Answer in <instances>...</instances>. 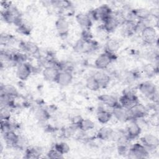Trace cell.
I'll list each match as a JSON object with an SVG mask.
<instances>
[{
    "label": "cell",
    "instance_id": "obj_1",
    "mask_svg": "<svg viewBox=\"0 0 159 159\" xmlns=\"http://www.w3.org/2000/svg\"><path fill=\"white\" fill-rule=\"evenodd\" d=\"M127 155L132 159L145 158L148 157L149 151L141 143H135L129 148Z\"/></svg>",
    "mask_w": 159,
    "mask_h": 159
},
{
    "label": "cell",
    "instance_id": "obj_2",
    "mask_svg": "<svg viewBox=\"0 0 159 159\" xmlns=\"http://www.w3.org/2000/svg\"><path fill=\"white\" fill-rule=\"evenodd\" d=\"M117 58L116 54L106 51L100 54L95 60L94 65L98 69L104 70Z\"/></svg>",
    "mask_w": 159,
    "mask_h": 159
},
{
    "label": "cell",
    "instance_id": "obj_3",
    "mask_svg": "<svg viewBox=\"0 0 159 159\" xmlns=\"http://www.w3.org/2000/svg\"><path fill=\"white\" fill-rule=\"evenodd\" d=\"M147 113L148 109L139 102L128 109L129 119L130 121L144 118L147 115Z\"/></svg>",
    "mask_w": 159,
    "mask_h": 159
},
{
    "label": "cell",
    "instance_id": "obj_4",
    "mask_svg": "<svg viewBox=\"0 0 159 159\" xmlns=\"http://www.w3.org/2000/svg\"><path fill=\"white\" fill-rule=\"evenodd\" d=\"M119 104L125 109H130L135 104L139 102L136 94L130 90L125 91L119 99Z\"/></svg>",
    "mask_w": 159,
    "mask_h": 159
},
{
    "label": "cell",
    "instance_id": "obj_5",
    "mask_svg": "<svg viewBox=\"0 0 159 159\" xmlns=\"http://www.w3.org/2000/svg\"><path fill=\"white\" fill-rule=\"evenodd\" d=\"M1 17L6 22L9 24H14L17 18L22 16L19 10L12 5L9 8L4 9L1 12Z\"/></svg>",
    "mask_w": 159,
    "mask_h": 159
},
{
    "label": "cell",
    "instance_id": "obj_6",
    "mask_svg": "<svg viewBox=\"0 0 159 159\" xmlns=\"http://www.w3.org/2000/svg\"><path fill=\"white\" fill-rule=\"evenodd\" d=\"M119 134L108 127L101 128L96 134V138L101 140H116Z\"/></svg>",
    "mask_w": 159,
    "mask_h": 159
},
{
    "label": "cell",
    "instance_id": "obj_7",
    "mask_svg": "<svg viewBox=\"0 0 159 159\" xmlns=\"http://www.w3.org/2000/svg\"><path fill=\"white\" fill-rule=\"evenodd\" d=\"M141 143L149 151L156 150L159 145L158 137L152 134H146L140 138Z\"/></svg>",
    "mask_w": 159,
    "mask_h": 159
},
{
    "label": "cell",
    "instance_id": "obj_8",
    "mask_svg": "<svg viewBox=\"0 0 159 159\" xmlns=\"http://www.w3.org/2000/svg\"><path fill=\"white\" fill-rule=\"evenodd\" d=\"M142 40L144 43L148 45L155 43L157 40V34L155 28L151 25H148L143 29L141 32Z\"/></svg>",
    "mask_w": 159,
    "mask_h": 159
},
{
    "label": "cell",
    "instance_id": "obj_9",
    "mask_svg": "<svg viewBox=\"0 0 159 159\" xmlns=\"http://www.w3.org/2000/svg\"><path fill=\"white\" fill-rule=\"evenodd\" d=\"M34 71V67L29 63L25 62L17 65L16 75L22 81L26 80Z\"/></svg>",
    "mask_w": 159,
    "mask_h": 159
},
{
    "label": "cell",
    "instance_id": "obj_10",
    "mask_svg": "<svg viewBox=\"0 0 159 159\" xmlns=\"http://www.w3.org/2000/svg\"><path fill=\"white\" fill-rule=\"evenodd\" d=\"M55 28L60 36L65 37L68 34L70 25L68 20L64 17L60 16L55 22Z\"/></svg>",
    "mask_w": 159,
    "mask_h": 159
},
{
    "label": "cell",
    "instance_id": "obj_11",
    "mask_svg": "<svg viewBox=\"0 0 159 159\" xmlns=\"http://www.w3.org/2000/svg\"><path fill=\"white\" fill-rule=\"evenodd\" d=\"M121 23L116 15H112L110 17L103 22L102 29L107 33L113 32Z\"/></svg>",
    "mask_w": 159,
    "mask_h": 159
},
{
    "label": "cell",
    "instance_id": "obj_12",
    "mask_svg": "<svg viewBox=\"0 0 159 159\" xmlns=\"http://www.w3.org/2000/svg\"><path fill=\"white\" fill-rule=\"evenodd\" d=\"M138 88L142 94L148 98L157 92L156 86L151 81H144L141 83L139 85Z\"/></svg>",
    "mask_w": 159,
    "mask_h": 159
},
{
    "label": "cell",
    "instance_id": "obj_13",
    "mask_svg": "<svg viewBox=\"0 0 159 159\" xmlns=\"http://www.w3.org/2000/svg\"><path fill=\"white\" fill-rule=\"evenodd\" d=\"M112 115L119 121L124 122L129 120L128 109L122 107L120 104L112 108Z\"/></svg>",
    "mask_w": 159,
    "mask_h": 159
},
{
    "label": "cell",
    "instance_id": "obj_14",
    "mask_svg": "<svg viewBox=\"0 0 159 159\" xmlns=\"http://www.w3.org/2000/svg\"><path fill=\"white\" fill-rule=\"evenodd\" d=\"M20 48L23 52L30 55H39L40 50L36 43L32 42H21L19 44Z\"/></svg>",
    "mask_w": 159,
    "mask_h": 159
},
{
    "label": "cell",
    "instance_id": "obj_15",
    "mask_svg": "<svg viewBox=\"0 0 159 159\" xmlns=\"http://www.w3.org/2000/svg\"><path fill=\"white\" fill-rule=\"evenodd\" d=\"M94 9L98 20L104 22L112 15V11L107 4H102Z\"/></svg>",
    "mask_w": 159,
    "mask_h": 159
},
{
    "label": "cell",
    "instance_id": "obj_16",
    "mask_svg": "<svg viewBox=\"0 0 159 159\" xmlns=\"http://www.w3.org/2000/svg\"><path fill=\"white\" fill-rule=\"evenodd\" d=\"M60 71L54 66H47L42 71L44 80L48 82H55Z\"/></svg>",
    "mask_w": 159,
    "mask_h": 159
},
{
    "label": "cell",
    "instance_id": "obj_17",
    "mask_svg": "<svg viewBox=\"0 0 159 159\" xmlns=\"http://www.w3.org/2000/svg\"><path fill=\"white\" fill-rule=\"evenodd\" d=\"M73 80V75L70 71H60L56 80V83L61 86L69 85Z\"/></svg>",
    "mask_w": 159,
    "mask_h": 159
},
{
    "label": "cell",
    "instance_id": "obj_18",
    "mask_svg": "<svg viewBox=\"0 0 159 159\" xmlns=\"http://www.w3.org/2000/svg\"><path fill=\"white\" fill-rule=\"evenodd\" d=\"M142 128L135 121H131V123L127 127L126 129V135L130 140L135 139L141 133Z\"/></svg>",
    "mask_w": 159,
    "mask_h": 159
},
{
    "label": "cell",
    "instance_id": "obj_19",
    "mask_svg": "<svg viewBox=\"0 0 159 159\" xmlns=\"http://www.w3.org/2000/svg\"><path fill=\"white\" fill-rule=\"evenodd\" d=\"M98 99L103 104L112 109L117 106L118 104H119V100L115 96L111 94H101L98 96Z\"/></svg>",
    "mask_w": 159,
    "mask_h": 159
},
{
    "label": "cell",
    "instance_id": "obj_20",
    "mask_svg": "<svg viewBox=\"0 0 159 159\" xmlns=\"http://www.w3.org/2000/svg\"><path fill=\"white\" fill-rule=\"evenodd\" d=\"M93 75L99 83L101 88L106 87L111 81V77L109 75L104 71H96Z\"/></svg>",
    "mask_w": 159,
    "mask_h": 159
},
{
    "label": "cell",
    "instance_id": "obj_21",
    "mask_svg": "<svg viewBox=\"0 0 159 159\" xmlns=\"http://www.w3.org/2000/svg\"><path fill=\"white\" fill-rule=\"evenodd\" d=\"M119 12L124 22H135L137 19L134 9L130 7H124Z\"/></svg>",
    "mask_w": 159,
    "mask_h": 159
},
{
    "label": "cell",
    "instance_id": "obj_22",
    "mask_svg": "<svg viewBox=\"0 0 159 159\" xmlns=\"http://www.w3.org/2000/svg\"><path fill=\"white\" fill-rule=\"evenodd\" d=\"M76 20L78 24L83 29H90L93 22L86 14L79 13L76 16Z\"/></svg>",
    "mask_w": 159,
    "mask_h": 159
},
{
    "label": "cell",
    "instance_id": "obj_23",
    "mask_svg": "<svg viewBox=\"0 0 159 159\" xmlns=\"http://www.w3.org/2000/svg\"><path fill=\"white\" fill-rule=\"evenodd\" d=\"M42 153V149L40 147H28L25 150L24 158L36 159L40 157Z\"/></svg>",
    "mask_w": 159,
    "mask_h": 159
},
{
    "label": "cell",
    "instance_id": "obj_24",
    "mask_svg": "<svg viewBox=\"0 0 159 159\" xmlns=\"http://www.w3.org/2000/svg\"><path fill=\"white\" fill-rule=\"evenodd\" d=\"M3 136L7 146L9 147L15 148L19 138V135L16 134L14 130H10L5 134H3Z\"/></svg>",
    "mask_w": 159,
    "mask_h": 159
},
{
    "label": "cell",
    "instance_id": "obj_25",
    "mask_svg": "<svg viewBox=\"0 0 159 159\" xmlns=\"http://www.w3.org/2000/svg\"><path fill=\"white\" fill-rule=\"evenodd\" d=\"M135 22H124L121 24V34L123 36H130L135 33Z\"/></svg>",
    "mask_w": 159,
    "mask_h": 159
},
{
    "label": "cell",
    "instance_id": "obj_26",
    "mask_svg": "<svg viewBox=\"0 0 159 159\" xmlns=\"http://www.w3.org/2000/svg\"><path fill=\"white\" fill-rule=\"evenodd\" d=\"M77 127L81 132H86L94 128V123L89 119L82 118L78 123Z\"/></svg>",
    "mask_w": 159,
    "mask_h": 159
},
{
    "label": "cell",
    "instance_id": "obj_27",
    "mask_svg": "<svg viewBox=\"0 0 159 159\" xmlns=\"http://www.w3.org/2000/svg\"><path fill=\"white\" fill-rule=\"evenodd\" d=\"M112 116V114L111 112L106 111L103 109H99L96 114L98 120L103 124L107 123L111 120Z\"/></svg>",
    "mask_w": 159,
    "mask_h": 159
},
{
    "label": "cell",
    "instance_id": "obj_28",
    "mask_svg": "<svg viewBox=\"0 0 159 159\" xmlns=\"http://www.w3.org/2000/svg\"><path fill=\"white\" fill-rule=\"evenodd\" d=\"M0 90L1 94H4L14 98L17 97L19 95L16 87L11 84H1Z\"/></svg>",
    "mask_w": 159,
    "mask_h": 159
},
{
    "label": "cell",
    "instance_id": "obj_29",
    "mask_svg": "<svg viewBox=\"0 0 159 159\" xmlns=\"http://www.w3.org/2000/svg\"><path fill=\"white\" fill-rule=\"evenodd\" d=\"M27 59H28L27 54H26L24 52H14L12 55V60L14 64L17 65L27 62Z\"/></svg>",
    "mask_w": 159,
    "mask_h": 159
},
{
    "label": "cell",
    "instance_id": "obj_30",
    "mask_svg": "<svg viewBox=\"0 0 159 159\" xmlns=\"http://www.w3.org/2000/svg\"><path fill=\"white\" fill-rule=\"evenodd\" d=\"M134 10L137 19L139 20L148 21V20L150 19V17H152L151 11L147 9L139 8L134 9Z\"/></svg>",
    "mask_w": 159,
    "mask_h": 159
},
{
    "label": "cell",
    "instance_id": "obj_31",
    "mask_svg": "<svg viewBox=\"0 0 159 159\" xmlns=\"http://www.w3.org/2000/svg\"><path fill=\"white\" fill-rule=\"evenodd\" d=\"M120 48L119 42L114 39H108L105 45V51L114 53L116 51L119 50Z\"/></svg>",
    "mask_w": 159,
    "mask_h": 159
},
{
    "label": "cell",
    "instance_id": "obj_32",
    "mask_svg": "<svg viewBox=\"0 0 159 159\" xmlns=\"http://www.w3.org/2000/svg\"><path fill=\"white\" fill-rule=\"evenodd\" d=\"M0 104L1 107H6L10 109L14 106V98L1 93Z\"/></svg>",
    "mask_w": 159,
    "mask_h": 159
},
{
    "label": "cell",
    "instance_id": "obj_33",
    "mask_svg": "<svg viewBox=\"0 0 159 159\" xmlns=\"http://www.w3.org/2000/svg\"><path fill=\"white\" fill-rule=\"evenodd\" d=\"M86 86L88 89L92 91H97L101 88L99 83H98L96 80L94 78L93 75L89 76L86 79Z\"/></svg>",
    "mask_w": 159,
    "mask_h": 159
},
{
    "label": "cell",
    "instance_id": "obj_34",
    "mask_svg": "<svg viewBox=\"0 0 159 159\" xmlns=\"http://www.w3.org/2000/svg\"><path fill=\"white\" fill-rule=\"evenodd\" d=\"M35 116L37 119L40 122H45L50 118V114L47 109L43 108H39L35 112Z\"/></svg>",
    "mask_w": 159,
    "mask_h": 159
},
{
    "label": "cell",
    "instance_id": "obj_35",
    "mask_svg": "<svg viewBox=\"0 0 159 159\" xmlns=\"http://www.w3.org/2000/svg\"><path fill=\"white\" fill-rule=\"evenodd\" d=\"M53 148L62 155L66 154L70 152V146L66 142H59L54 145Z\"/></svg>",
    "mask_w": 159,
    "mask_h": 159
},
{
    "label": "cell",
    "instance_id": "obj_36",
    "mask_svg": "<svg viewBox=\"0 0 159 159\" xmlns=\"http://www.w3.org/2000/svg\"><path fill=\"white\" fill-rule=\"evenodd\" d=\"M32 30V27L30 23L27 22H24L22 23L21 25H20L19 27H17V31L24 35H29Z\"/></svg>",
    "mask_w": 159,
    "mask_h": 159
},
{
    "label": "cell",
    "instance_id": "obj_37",
    "mask_svg": "<svg viewBox=\"0 0 159 159\" xmlns=\"http://www.w3.org/2000/svg\"><path fill=\"white\" fill-rule=\"evenodd\" d=\"M9 109V108L6 107H1V120H9L11 117V112Z\"/></svg>",
    "mask_w": 159,
    "mask_h": 159
},
{
    "label": "cell",
    "instance_id": "obj_38",
    "mask_svg": "<svg viewBox=\"0 0 159 159\" xmlns=\"http://www.w3.org/2000/svg\"><path fill=\"white\" fill-rule=\"evenodd\" d=\"M47 157L48 158H50V159L61 158L63 157V155H62L60 153H59L53 147L48 152V153H47Z\"/></svg>",
    "mask_w": 159,
    "mask_h": 159
},
{
    "label": "cell",
    "instance_id": "obj_39",
    "mask_svg": "<svg viewBox=\"0 0 159 159\" xmlns=\"http://www.w3.org/2000/svg\"><path fill=\"white\" fill-rule=\"evenodd\" d=\"M27 144V140L23 136L19 135V138L17 142L16 143L15 148H17L19 149H24L26 148V145Z\"/></svg>",
    "mask_w": 159,
    "mask_h": 159
},
{
    "label": "cell",
    "instance_id": "obj_40",
    "mask_svg": "<svg viewBox=\"0 0 159 159\" xmlns=\"http://www.w3.org/2000/svg\"><path fill=\"white\" fill-rule=\"evenodd\" d=\"M129 150L128 145H117V152L120 155H127Z\"/></svg>",
    "mask_w": 159,
    "mask_h": 159
},
{
    "label": "cell",
    "instance_id": "obj_41",
    "mask_svg": "<svg viewBox=\"0 0 159 159\" xmlns=\"http://www.w3.org/2000/svg\"><path fill=\"white\" fill-rule=\"evenodd\" d=\"M93 35L90 31V29H83L81 32V39L84 40L92 39Z\"/></svg>",
    "mask_w": 159,
    "mask_h": 159
},
{
    "label": "cell",
    "instance_id": "obj_42",
    "mask_svg": "<svg viewBox=\"0 0 159 159\" xmlns=\"http://www.w3.org/2000/svg\"><path fill=\"white\" fill-rule=\"evenodd\" d=\"M12 37L8 34H1V44H8L12 41Z\"/></svg>",
    "mask_w": 159,
    "mask_h": 159
},
{
    "label": "cell",
    "instance_id": "obj_43",
    "mask_svg": "<svg viewBox=\"0 0 159 159\" xmlns=\"http://www.w3.org/2000/svg\"><path fill=\"white\" fill-rule=\"evenodd\" d=\"M155 67L152 66L151 65H146L144 67V71L146 73V74L147 75H152V74H153L155 73Z\"/></svg>",
    "mask_w": 159,
    "mask_h": 159
}]
</instances>
